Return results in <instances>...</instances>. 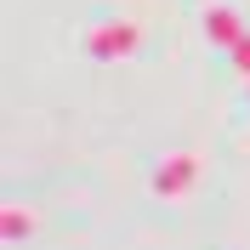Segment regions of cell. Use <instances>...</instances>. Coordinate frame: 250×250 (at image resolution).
<instances>
[{"label": "cell", "mask_w": 250, "mask_h": 250, "mask_svg": "<svg viewBox=\"0 0 250 250\" xmlns=\"http://www.w3.org/2000/svg\"><path fill=\"white\" fill-rule=\"evenodd\" d=\"M199 171H205V159L193 154V148H176V154H165L154 165L148 188H154V199H188V193L199 188Z\"/></svg>", "instance_id": "6da1fadb"}, {"label": "cell", "mask_w": 250, "mask_h": 250, "mask_svg": "<svg viewBox=\"0 0 250 250\" xmlns=\"http://www.w3.org/2000/svg\"><path fill=\"white\" fill-rule=\"evenodd\" d=\"M85 51H91L97 62H120V57L137 51V29L120 23V17H114V23H91V29H85Z\"/></svg>", "instance_id": "7a4b0ae2"}, {"label": "cell", "mask_w": 250, "mask_h": 250, "mask_svg": "<svg viewBox=\"0 0 250 250\" xmlns=\"http://www.w3.org/2000/svg\"><path fill=\"white\" fill-rule=\"evenodd\" d=\"M233 62H239V74H250V34L233 46Z\"/></svg>", "instance_id": "277c9868"}, {"label": "cell", "mask_w": 250, "mask_h": 250, "mask_svg": "<svg viewBox=\"0 0 250 250\" xmlns=\"http://www.w3.org/2000/svg\"><path fill=\"white\" fill-rule=\"evenodd\" d=\"M205 34L216 40V51H233L250 29H245V17H239V6H228V0H210V6H205Z\"/></svg>", "instance_id": "3957f363"}]
</instances>
